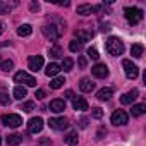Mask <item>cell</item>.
Segmentation results:
<instances>
[{"label": "cell", "mask_w": 146, "mask_h": 146, "mask_svg": "<svg viewBox=\"0 0 146 146\" xmlns=\"http://www.w3.org/2000/svg\"><path fill=\"white\" fill-rule=\"evenodd\" d=\"M105 48H107V52H108L110 55H113V57H119V55L124 53V43H122V40L117 38V36H110V38L107 40V43H105Z\"/></svg>", "instance_id": "6da1fadb"}, {"label": "cell", "mask_w": 146, "mask_h": 146, "mask_svg": "<svg viewBox=\"0 0 146 146\" xmlns=\"http://www.w3.org/2000/svg\"><path fill=\"white\" fill-rule=\"evenodd\" d=\"M124 16L129 21V24H137L143 19V11L137 9V7H125L124 9Z\"/></svg>", "instance_id": "7a4b0ae2"}, {"label": "cell", "mask_w": 146, "mask_h": 146, "mask_svg": "<svg viewBox=\"0 0 146 146\" xmlns=\"http://www.w3.org/2000/svg\"><path fill=\"white\" fill-rule=\"evenodd\" d=\"M41 33L50 40V41H57L60 36H62V28L55 26V24H46L41 28Z\"/></svg>", "instance_id": "3957f363"}, {"label": "cell", "mask_w": 146, "mask_h": 146, "mask_svg": "<svg viewBox=\"0 0 146 146\" xmlns=\"http://www.w3.org/2000/svg\"><path fill=\"white\" fill-rule=\"evenodd\" d=\"M122 67H124V72H125V76H127L129 79H136V78L139 76V69H137V65L132 64L131 60L124 58V60H122Z\"/></svg>", "instance_id": "277c9868"}, {"label": "cell", "mask_w": 146, "mask_h": 146, "mask_svg": "<svg viewBox=\"0 0 146 146\" xmlns=\"http://www.w3.org/2000/svg\"><path fill=\"white\" fill-rule=\"evenodd\" d=\"M14 81H16V83H21V84H26V86H36V78L29 76L28 72H24V70L16 72Z\"/></svg>", "instance_id": "5b68a950"}, {"label": "cell", "mask_w": 146, "mask_h": 146, "mask_svg": "<svg viewBox=\"0 0 146 146\" xmlns=\"http://www.w3.org/2000/svg\"><path fill=\"white\" fill-rule=\"evenodd\" d=\"M2 124L7 127H19L23 124V117L17 113H7V115H2Z\"/></svg>", "instance_id": "8992f818"}, {"label": "cell", "mask_w": 146, "mask_h": 146, "mask_svg": "<svg viewBox=\"0 0 146 146\" xmlns=\"http://www.w3.org/2000/svg\"><path fill=\"white\" fill-rule=\"evenodd\" d=\"M48 125L55 131H64V129L69 127V120L65 117H53V119L48 120Z\"/></svg>", "instance_id": "52a82bcc"}, {"label": "cell", "mask_w": 146, "mask_h": 146, "mask_svg": "<svg viewBox=\"0 0 146 146\" xmlns=\"http://www.w3.org/2000/svg\"><path fill=\"white\" fill-rule=\"evenodd\" d=\"M112 124L113 125H125L127 124V120H129V117H127V113L124 112V110H115L113 113H112Z\"/></svg>", "instance_id": "ba28073f"}, {"label": "cell", "mask_w": 146, "mask_h": 146, "mask_svg": "<svg viewBox=\"0 0 146 146\" xmlns=\"http://www.w3.org/2000/svg\"><path fill=\"white\" fill-rule=\"evenodd\" d=\"M41 129H43V119L41 117H33L28 122V132L38 134V132H41Z\"/></svg>", "instance_id": "9c48e42d"}, {"label": "cell", "mask_w": 146, "mask_h": 146, "mask_svg": "<svg viewBox=\"0 0 146 146\" xmlns=\"http://www.w3.org/2000/svg\"><path fill=\"white\" fill-rule=\"evenodd\" d=\"M91 74L95 78H98V79H103V78L108 76V67L105 64H96V65L91 67Z\"/></svg>", "instance_id": "30bf717a"}, {"label": "cell", "mask_w": 146, "mask_h": 146, "mask_svg": "<svg viewBox=\"0 0 146 146\" xmlns=\"http://www.w3.org/2000/svg\"><path fill=\"white\" fill-rule=\"evenodd\" d=\"M43 57L41 55H33V57H29L28 58V65H29V69L31 70H35V72H38L41 67H43Z\"/></svg>", "instance_id": "8fae6325"}, {"label": "cell", "mask_w": 146, "mask_h": 146, "mask_svg": "<svg viewBox=\"0 0 146 146\" xmlns=\"http://www.w3.org/2000/svg\"><path fill=\"white\" fill-rule=\"evenodd\" d=\"M137 96H139V91H137V90L134 88V90L127 91V93H125V95H124V96L120 98V103H122V105H131V103H132V102H134V100H136Z\"/></svg>", "instance_id": "7c38bea8"}, {"label": "cell", "mask_w": 146, "mask_h": 146, "mask_svg": "<svg viewBox=\"0 0 146 146\" xmlns=\"http://www.w3.org/2000/svg\"><path fill=\"white\" fill-rule=\"evenodd\" d=\"M72 107H74V110H81V112H84V110H88V102H86V98L78 96V98L72 100Z\"/></svg>", "instance_id": "4fadbf2b"}, {"label": "cell", "mask_w": 146, "mask_h": 146, "mask_svg": "<svg viewBox=\"0 0 146 146\" xmlns=\"http://www.w3.org/2000/svg\"><path fill=\"white\" fill-rule=\"evenodd\" d=\"M113 96V88H102L100 91H98V95H96V98L100 100V102H107V100H110Z\"/></svg>", "instance_id": "5bb4252c"}, {"label": "cell", "mask_w": 146, "mask_h": 146, "mask_svg": "<svg viewBox=\"0 0 146 146\" xmlns=\"http://www.w3.org/2000/svg\"><path fill=\"white\" fill-rule=\"evenodd\" d=\"M50 110L52 112H55V113H60V112H64L65 110V102L64 100H52L50 102Z\"/></svg>", "instance_id": "9a60e30c"}, {"label": "cell", "mask_w": 146, "mask_h": 146, "mask_svg": "<svg viewBox=\"0 0 146 146\" xmlns=\"http://www.w3.org/2000/svg\"><path fill=\"white\" fill-rule=\"evenodd\" d=\"M60 70H62V69H60V65H58V64H55V62H52V64H48V65H46L45 74H46L48 78H53V76H57V74H58Z\"/></svg>", "instance_id": "2e32d148"}, {"label": "cell", "mask_w": 146, "mask_h": 146, "mask_svg": "<svg viewBox=\"0 0 146 146\" xmlns=\"http://www.w3.org/2000/svg\"><path fill=\"white\" fill-rule=\"evenodd\" d=\"M76 38H78V41H91V38H93V31L78 29V31H76Z\"/></svg>", "instance_id": "e0dca14e"}, {"label": "cell", "mask_w": 146, "mask_h": 146, "mask_svg": "<svg viewBox=\"0 0 146 146\" xmlns=\"http://www.w3.org/2000/svg\"><path fill=\"white\" fill-rule=\"evenodd\" d=\"M79 88H81V91H84V93H91V91L95 90V83H93L91 79L84 78V79H81V83H79Z\"/></svg>", "instance_id": "ac0fdd59"}, {"label": "cell", "mask_w": 146, "mask_h": 146, "mask_svg": "<svg viewBox=\"0 0 146 146\" xmlns=\"http://www.w3.org/2000/svg\"><path fill=\"white\" fill-rule=\"evenodd\" d=\"M23 143V136L21 134H9L7 136V146H17Z\"/></svg>", "instance_id": "d6986e66"}, {"label": "cell", "mask_w": 146, "mask_h": 146, "mask_svg": "<svg viewBox=\"0 0 146 146\" xmlns=\"http://www.w3.org/2000/svg\"><path fill=\"white\" fill-rule=\"evenodd\" d=\"M91 12H95V7H93V5H90V4L78 5V14H81V16H90Z\"/></svg>", "instance_id": "ffe728a7"}, {"label": "cell", "mask_w": 146, "mask_h": 146, "mask_svg": "<svg viewBox=\"0 0 146 146\" xmlns=\"http://www.w3.org/2000/svg\"><path fill=\"white\" fill-rule=\"evenodd\" d=\"M64 141H65L69 146H76V144H78V132H76V131L69 132V134L64 137Z\"/></svg>", "instance_id": "44dd1931"}, {"label": "cell", "mask_w": 146, "mask_h": 146, "mask_svg": "<svg viewBox=\"0 0 146 146\" xmlns=\"http://www.w3.org/2000/svg\"><path fill=\"white\" fill-rule=\"evenodd\" d=\"M12 95H14V98H16V100H23V98L28 95V91H26V88H24V86H16V88H14V91H12Z\"/></svg>", "instance_id": "7402d4cb"}, {"label": "cell", "mask_w": 146, "mask_h": 146, "mask_svg": "<svg viewBox=\"0 0 146 146\" xmlns=\"http://www.w3.org/2000/svg\"><path fill=\"white\" fill-rule=\"evenodd\" d=\"M33 33V28L29 26V24H21L19 28H17V35L19 36H29Z\"/></svg>", "instance_id": "603a6c76"}, {"label": "cell", "mask_w": 146, "mask_h": 146, "mask_svg": "<svg viewBox=\"0 0 146 146\" xmlns=\"http://www.w3.org/2000/svg\"><path fill=\"white\" fill-rule=\"evenodd\" d=\"M143 50H144V46H143L141 43H136V45L131 46V53H132V57H136V58H139V57L143 55Z\"/></svg>", "instance_id": "cb8c5ba5"}, {"label": "cell", "mask_w": 146, "mask_h": 146, "mask_svg": "<svg viewBox=\"0 0 146 146\" xmlns=\"http://www.w3.org/2000/svg\"><path fill=\"white\" fill-rule=\"evenodd\" d=\"M132 115L134 117H139V115H143L144 112H146V105L144 103H139V105H132Z\"/></svg>", "instance_id": "d4e9b609"}, {"label": "cell", "mask_w": 146, "mask_h": 146, "mask_svg": "<svg viewBox=\"0 0 146 146\" xmlns=\"http://www.w3.org/2000/svg\"><path fill=\"white\" fill-rule=\"evenodd\" d=\"M64 83H65L64 78H53V79L50 81V88H52V90H58V88L64 86Z\"/></svg>", "instance_id": "484cf974"}, {"label": "cell", "mask_w": 146, "mask_h": 146, "mask_svg": "<svg viewBox=\"0 0 146 146\" xmlns=\"http://www.w3.org/2000/svg\"><path fill=\"white\" fill-rule=\"evenodd\" d=\"M48 53H50V57L58 58V57H62V48H60L58 45H55V46H52V48L48 50Z\"/></svg>", "instance_id": "4316f807"}, {"label": "cell", "mask_w": 146, "mask_h": 146, "mask_svg": "<svg viewBox=\"0 0 146 146\" xmlns=\"http://www.w3.org/2000/svg\"><path fill=\"white\" fill-rule=\"evenodd\" d=\"M72 65H74V62H72V58H64V62H62V65H60V69H64V70H72Z\"/></svg>", "instance_id": "83f0119b"}, {"label": "cell", "mask_w": 146, "mask_h": 146, "mask_svg": "<svg viewBox=\"0 0 146 146\" xmlns=\"http://www.w3.org/2000/svg\"><path fill=\"white\" fill-rule=\"evenodd\" d=\"M14 5H16V4H9V2H0V14L11 12V9H12Z\"/></svg>", "instance_id": "f1b7e54d"}, {"label": "cell", "mask_w": 146, "mask_h": 146, "mask_svg": "<svg viewBox=\"0 0 146 146\" xmlns=\"http://www.w3.org/2000/svg\"><path fill=\"white\" fill-rule=\"evenodd\" d=\"M69 50H70V52H79V50H81V43H79L78 40H72V41L69 43Z\"/></svg>", "instance_id": "f546056e"}, {"label": "cell", "mask_w": 146, "mask_h": 146, "mask_svg": "<svg viewBox=\"0 0 146 146\" xmlns=\"http://www.w3.org/2000/svg\"><path fill=\"white\" fill-rule=\"evenodd\" d=\"M0 67H2V70H4V72H9V70H12L14 62H12V60H5V62H2V65H0Z\"/></svg>", "instance_id": "4dcf8cb0"}, {"label": "cell", "mask_w": 146, "mask_h": 146, "mask_svg": "<svg viewBox=\"0 0 146 146\" xmlns=\"http://www.w3.org/2000/svg\"><path fill=\"white\" fill-rule=\"evenodd\" d=\"M35 107H36V105H35V102H26V103L21 107V110H24V112H33V110H35Z\"/></svg>", "instance_id": "1f68e13d"}, {"label": "cell", "mask_w": 146, "mask_h": 146, "mask_svg": "<svg viewBox=\"0 0 146 146\" xmlns=\"http://www.w3.org/2000/svg\"><path fill=\"white\" fill-rule=\"evenodd\" d=\"M91 115H93L95 119H102V117H103V110H102L100 107H95V108H91Z\"/></svg>", "instance_id": "d6a6232c"}, {"label": "cell", "mask_w": 146, "mask_h": 146, "mask_svg": "<svg viewBox=\"0 0 146 146\" xmlns=\"http://www.w3.org/2000/svg\"><path fill=\"white\" fill-rule=\"evenodd\" d=\"M0 103L2 105H9L11 103V98H9L7 93H0Z\"/></svg>", "instance_id": "836d02e7"}, {"label": "cell", "mask_w": 146, "mask_h": 146, "mask_svg": "<svg viewBox=\"0 0 146 146\" xmlns=\"http://www.w3.org/2000/svg\"><path fill=\"white\" fill-rule=\"evenodd\" d=\"M88 55H90V57H91L93 60H98V57H100V55H98V50H96V48H88Z\"/></svg>", "instance_id": "e575fe53"}, {"label": "cell", "mask_w": 146, "mask_h": 146, "mask_svg": "<svg viewBox=\"0 0 146 146\" xmlns=\"http://www.w3.org/2000/svg\"><path fill=\"white\" fill-rule=\"evenodd\" d=\"M50 144H52L50 137H41V139L38 141V144H36V146H50Z\"/></svg>", "instance_id": "d590c367"}, {"label": "cell", "mask_w": 146, "mask_h": 146, "mask_svg": "<svg viewBox=\"0 0 146 146\" xmlns=\"http://www.w3.org/2000/svg\"><path fill=\"white\" fill-rule=\"evenodd\" d=\"M79 127H81V129H86V127H88V119H86V117H81V119H79Z\"/></svg>", "instance_id": "8d00e7d4"}, {"label": "cell", "mask_w": 146, "mask_h": 146, "mask_svg": "<svg viewBox=\"0 0 146 146\" xmlns=\"http://www.w3.org/2000/svg\"><path fill=\"white\" fill-rule=\"evenodd\" d=\"M35 96H36L38 100H43V98H45V91H43V90H38V91L35 93Z\"/></svg>", "instance_id": "74e56055"}, {"label": "cell", "mask_w": 146, "mask_h": 146, "mask_svg": "<svg viewBox=\"0 0 146 146\" xmlns=\"http://www.w3.org/2000/svg\"><path fill=\"white\" fill-rule=\"evenodd\" d=\"M65 98H67V100H74V98H76V96H74V91L67 90V91H65Z\"/></svg>", "instance_id": "f35d334b"}, {"label": "cell", "mask_w": 146, "mask_h": 146, "mask_svg": "<svg viewBox=\"0 0 146 146\" xmlns=\"http://www.w3.org/2000/svg\"><path fill=\"white\" fill-rule=\"evenodd\" d=\"M79 67H86V58H84V57L79 58Z\"/></svg>", "instance_id": "ab89813d"}, {"label": "cell", "mask_w": 146, "mask_h": 146, "mask_svg": "<svg viewBox=\"0 0 146 146\" xmlns=\"http://www.w3.org/2000/svg\"><path fill=\"white\" fill-rule=\"evenodd\" d=\"M0 144H2V137H0Z\"/></svg>", "instance_id": "60d3db41"}]
</instances>
